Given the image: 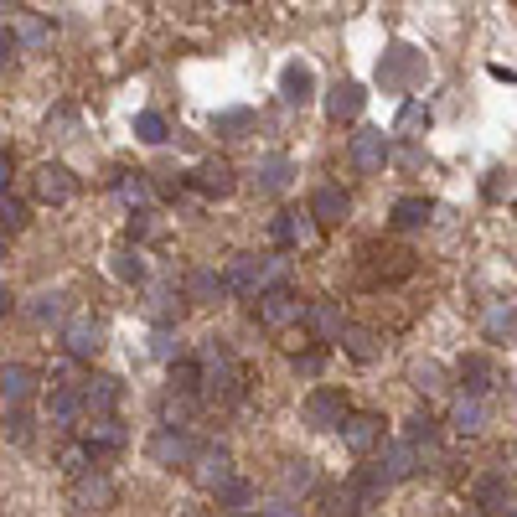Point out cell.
Segmentation results:
<instances>
[{"label": "cell", "instance_id": "bcb514c9", "mask_svg": "<svg viewBox=\"0 0 517 517\" xmlns=\"http://www.w3.org/2000/svg\"><path fill=\"white\" fill-rule=\"evenodd\" d=\"M435 435H440L435 414H424V409H419V414L409 419V440H414V445H435Z\"/></svg>", "mask_w": 517, "mask_h": 517}, {"label": "cell", "instance_id": "d4e9b609", "mask_svg": "<svg viewBox=\"0 0 517 517\" xmlns=\"http://www.w3.org/2000/svg\"><path fill=\"white\" fill-rule=\"evenodd\" d=\"M290 176H295V166H290L285 156H264V161L254 166V187H259V197H280V192L290 187Z\"/></svg>", "mask_w": 517, "mask_h": 517}, {"label": "cell", "instance_id": "4316f807", "mask_svg": "<svg viewBox=\"0 0 517 517\" xmlns=\"http://www.w3.org/2000/svg\"><path fill=\"white\" fill-rule=\"evenodd\" d=\"M259 254H238L233 264H228V275H223V285H228V295H254L259 290Z\"/></svg>", "mask_w": 517, "mask_h": 517}, {"label": "cell", "instance_id": "e575fe53", "mask_svg": "<svg viewBox=\"0 0 517 517\" xmlns=\"http://www.w3.org/2000/svg\"><path fill=\"white\" fill-rule=\"evenodd\" d=\"M171 388L181 393H202V357H171Z\"/></svg>", "mask_w": 517, "mask_h": 517}, {"label": "cell", "instance_id": "30bf717a", "mask_svg": "<svg viewBox=\"0 0 517 517\" xmlns=\"http://www.w3.org/2000/svg\"><path fill=\"white\" fill-rule=\"evenodd\" d=\"M300 414H306L311 430H337V424L347 419V393L342 388H316L306 404H300Z\"/></svg>", "mask_w": 517, "mask_h": 517}, {"label": "cell", "instance_id": "ab89813d", "mask_svg": "<svg viewBox=\"0 0 517 517\" xmlns=\"http://www.w3.org/2000/svg\"><path fill=\"white\" fill-rule=\"evenodd\" d=\"M171 135V125H166V114H156V109H145V114H135V140H145V145H161Z\"/></svg>", "mask_w": 517, "mask_h": 517}, {"label": "cell", "instance_id": "d590c367", "mask_svg": "<svg viewBox=\"0 0 517 517\" xmlns=\"http://www.w3.org/2000/svg\"><path fill=\"white\" fill-rule=\"evenodd\" d=\"M212 130H218L223 140H243L254 130V109H223V114H212Z\"/></svg>", "mask_w": 517, "mask_h": 517}, {"label": "cell", "instance_id": "816d5d0a", "mask_svg": "<svg viewBox=\"0 0 517 517\" xmlns=\"http://www.w3.org/2000/svg\"><path fill=\"white\" fill-rule=\"evenodd\" d=\"M16 52H21V37L11 32V26H0V68H11Z\"/></svg>", "mask_w": 517, "mask_h": 517}, {"label": "cell", "instance_id": "ac0fdd59", "mask_svg": "<svg viewBox=\"0 0 517 517\" xmlns=\"http://www.w3.org/2000/svg\"><path fill=\"white\" fill-rule=\"evenodd\" d=\"M187 187L197 197H228L233 192V166L228 161H202L192 176H187Z\"/></svg>", "mask_w": 517, "mask_h": 517}, {"label": "cell", "instance_id": "11a10c76", "mask_svg": "<svg viewBox=\"0 0 517 517\" xmlns=\"http://www.w3.org/2000/svg\"><path fill=\"white\" fill-rule=\"evenodd\" d=\"M150 228H156V223H150V218H145V212H135V218H130V238H145Z\"/></svg>", "mask_w": 517, "mask_h": 517}, {"label": "cell", "instance_id": "f5cc1de1", "mask_svg": "<svg viewBox=\"0 0 517 517\" xmlns=\"http://www.w3.org/2000/svg\"><path fill=\"white\" fill-rule=\"evenodd\" d=\"M414 383H419L424 393H435V388H440V368H435V362H430V368H419V373H414Z\"/></svg>", "mask_w": 517, "mask_h": 517}, {"label": "cell", "instance_id": "f35d334b", "mask_svg": "<svg viewBox=\"0 0 517 517\" xmlns=\"http://www.w3.org/2000/svg\"><path fill=\"white\" fill-rule=\"evenodd\" d=\"M114 192L125 197L130 207H145V202H150V181H145V171H119V181H114Z\"/></svg>", "mask_w": 517, "mask_h": 517}, {"label": "cell", "instance_id": "6da1fadb", "mask_svg": "<svg viewBox=\"0 0 517 517\" xmlns=\"http://www.w3.org/2000/svg\"><path fill=\"white\" fill-rule=\"evenodd\" d=\"M414 269H419V259H414V249H404V243L373 238V243H362V249H357V285H368V290L399 285V280L414 275Z\"/></svg>", "mask_w": 517, "mask_h": 517}, {"label": "cell", "instance_id": "ba28073f", "mask_svg": "<svg viewBox=\"0 0 517 517\" xmlns=\"http://www.w3.org/2000/svg\"><path fill=\"white\" fill-rule=\"evenodd\" d=\"M388 156H393V150H388V135H383V130H357L352 145H347V161H352L362 176H378V171L388 166Z\"/></svg>", "mask_w": 517, "mask_h": 517}, {"label": "cell", "instance_id": "f6af8a7d", "mask_svg": "<svg viewBox=\"0 0 517 517\" xmlns=\"http://www.w3.org/2000/svg\"><path fill=\"white\" fill-rule=\"evenodd\" d=\"M486 337H492V342H502V337H517V311H512V306H502V311H492V316H486Z\"/></svg>", "mask_w": 517, "mask_h": 517}, {"label": "cell", "instance_id": "7402d4cb", "mask_svg": "<svg viewBox=\"0 0 517 517\" xmlns=\"http://www.w3.org/2000/svg\"><path fill=\"white\" fill-rule=\"evenodd\" d=\"M347 212H352V202H347L342 187H316V192H311V218H316L321 228L347 223Z\"/></svg>", "mask_w": 517, "mask_h": 517}, {"label": "cell", "instance_id": "ffe728a7", "mask_svg": "<svg viewBox=\"0 0 517 517\" xmlns=\"http://www.w3.org/2000/svg\"><path fill=\"white\" fill-rule=\"evenodd\" d=\"M378 471L388 476V486H393V481H409V476L419 471V445H414V440H393V445H383Z\"/></svg>", "mask_w": 517, "mask_h": 517}, {"label": "cell", "instance_id": "9c48e42d", "mask_svg": "<svg viewBox=\"0 0 517 517\" xmlns=\"http://www.w3.org/2000/svg\"><path fill=\"white\" fill-rule=\"evenodd\" d=\"M47 419H52V424H63V430L83 424V383H73V378H52V393H47Z\"/></svg>", "mask_w": 517, "mask_h": 517}, {"label": "cell", "instance_id": "f546056e", "mask_svg": "<svg viewBox=\"0 0 517 517\" xmlns=\"http://www.w3.org/2000/svg\"><path fill=\"white\" fill-rule=\"evenodd\" d=\"M430 212H435L430 197H399V202H393V212H388V223L393 228H424V223H430Z\"/></svg>", "mask_w": 517, "mask_h": 517}, {"label": "cell", "instance_id": "4fadbf2b", "mask_svg": "<svg viewBox=\"0 0 517 517\" xmlns=\"http://www.w3.org/2000/svg\"><path fill=\"white\" fill-rule=\"evenodd\" d=\"M300 326L311 331V342H337L347 321L337 300H311V306H300Z\"/></svg>", "mask_w": 517, "mask_h": 517}, {"label": "cell", "instance_id": "603a6c76", "mask_svg": "<svg viewBox=\"0 0 517 517\" xmlns=\"http://www.w3.org/2000/svg\"><path fill=\"white\" fill-rule=\"evenodd\" d=\"M192 466H197V471H192V476H197V486H207V492H212V486H218L223 476H233V455H228L223 445H202Z\"/></svg>", "mask_w": 517, "mask_h": 517}, {"label": "cell", "instance_id": "f907efd6", "mask_svg": "<svg viewBox=\"0 0 517 517\" xmlns=\"http://www.w3.org/2000/svg\"><path fill=\"white\" fill-rule=\"evenodd\" d=\"M6 430H11V435L26 445V440H32V419H26L21 409H6Z\"/></svg>", "mask_w": 517, "mask_h": 517}, {"label": "cell", "instance_id": "b9f144b4", "mask_svg": "<svg viewBox=\"0 0 517 517\" xmlns=\"http://www.w3.org/2000/svg\"><path fill=\"white\" fill-rule=\"evenodd\" d=\"M192 409H197V404H192V393L171 388V393H166V404H161V419H166V424H187V419H192Z\"/></svg>", "mask_w": 517, "mask_h": 517}, {"label": "cell", "instance_id": "7a4b0ae2", "mask_svg": "<svg viewBox=\"0 0 517 517\" xmlns=\"http://www.w3.org/2000/svg\"><path fill=\"white\" fill-rule=\"evenodd\" d=\"M419 83H424V52L409 47V42L383 47V57H378V88L383 94H409Z\"/></svg>", "mask_w": 517, "mask_h": 517}, {"label": "cell", "instance_id": "2e32d148", "mask_svg": "<svg viewBox=\"0 0 517 517\" xmlns=\"http://www.w3.org/2000/svg\"><path fill=\"white\" fill-rule=\"evenodd\" d=\"M109 502H114V481L88 466V471L73 481V507H78V512H104Z\"/></svg>", "mask_w": 517, "mask_h": 517}, {"label": "cell", "instance_id": "52a82bcc", "mask_svg": "<svg viewBox=\"0 0 517 517\" xmlns=\"http://www.w3.org/2000/svg\"><path fill=\"white\" fill-rule=\"evenodd\" d=\"M73 192H78V181H73V171H68V166L42 161V166L32 171V197H37V202L63 207V202H73Z\"/></svg>", "mask_w": 517, "mask_h": 517}, {"label": "cell", "instance_id": "db71d44e", "mask_svg": "<svg viewBox=\"0 0 517 517\" xmlns=\"http://www.w3.org/2000/svg\"><path fill=\"white\" fill-rule=\"evenodd\" d=\"M21 42H32V47L47 42V26H42V21H26V26H21Z\"/></svg>", "mask_w": 517, "mask_h": 517}, {"label": "cell", "instance_id": "836d02e7", "mask_svg": "<svg viewBox=\"0 0 517 517\" xmlns=\"http://www.w3.org/2000/svg\"><path fill=\"white\" fill-rule=\"evenodd\" d=\"M26 316H32L37 326H63V321H68V295H57V290H52V295H37Z\"/></svg>", "mask_w": 517, "mask_h": 517}, {"label": "cell", "instance_id": "d6a6232c", "mask_svg": "<svg viewBox=\"0 0 517 517\" xmlns=\"http://www.w3.org/2000/svg\"><path fill=\"white\" fill-rule=\"evenodd\" d=\"M481 424H486V404H481V393H471V399H461V404L450 409V430H455V435H476Z\"/></svg>", "mask_w": 517, "mask_h": 517}, {"label": "cell", "instance_id": "681fc988", "mask_svg": "<svg viewBox=\"0 0 517 517\" xmlns=\"http://www.w3.org/2000/svg\"><path fill=\"white\" fill-rule=\"evenodd\" d=\"M88 466H94V450H88V445H68V450H63V471L83 476Z\"/></svg>", "mask_w": 517, "mask_h": 517}, {"label": "cell", "instance_id": "4dcf8cb0", "mask_svg": "<svg viewBox=\"0 0 517 517\" xmlns=\"http://www.w3.org/2000/svg\"><path fill=\"white\" fill-rule=\"evenodd\" d=\"M461 388H466V393H492V388H497V368H492V357H481V352H476V357H466V362H461Z\"/></svg>", "mask_w": 517, "mask_h": 517}, {"label": "cell", "instance_id": "7bdbcfd3", "mask_svg": "<svg viewBox=\"0 0 517 517\" xmlns=\"http://www.w3.org/2000/svg\"><path fill=\"white\" fill-rule=\"evenodd\" d=\"M114 275L130 280V285H140V280H145V259H140V249H119V254H114Z\"/></svg>", "mask_w": 517, "mask_h": 517}, {"label": "cell", "instance_id": "8d00e7d4", "mask_svg": "<svg viewBox=\"0 0 517 517\" xmlns=\"http://www.w3.org/2000/svg\"><path fill=\"white\" fill-rule=\"evenodd\" d=\"M21 228H26V202L0 187V238H16Z\"/></svg>", "mask_w": 517, "mask_h": 517}, {"label": "cell", "instance_id": "8992f818", "mask_svg": "<svg viewBox=\"0 0 517 517\" xmlns=\"http://www.w3.org/2000/svg\"><path fill=\"white\" fill-rule=\"evenodd\" d=\"M316 228H321V223L311 218V207H306V212H300V207H285L280 218L269 223V238H275L280 249H311V243H316Z\"/></svg>", "mask_w": 517, "mask_h": 517}, {"label": "cell", "instance_id": "c3c4849f", "mask_svg": "<svg viewBox=\"0 0 517 517\" xmlns=\"http://www.w3.org/2000/svg\"><path fill=\"white\" fill-rule=\"evenodd\" d=\"M321 368H326V352H321V347L295 352V373H300V378H321Z\"/></svg>", "mask_w": 517, "mask_h": 517}, {"label": "cell", "instance_id": "d6986e66", "mask_svg": "<svg viewBox=\"0 0 517 517\" xmlns=\"http://www.w3.org/2000/svg\"><path fill=\"white\" fill-rule=\"evenodd\" d=\"M280 99L285 104H311L316 99V68L311 63H285V73H280Z\"/></svg>", "mask_w": 517, "mask_h": 517}, {"label": "cell", "instance_id": "277c9868", "mask_svg": "<svg viewBox=\"0 0 517 517\" xmlns=\"http://www.w3.org/2000/svg\"><path fill=\"white\" fill-rule=\"evenodd\" d=\"M197 435L187 430V424H161L156 435H150V461L166 466V471H187L197 461Z\"/></svg>", "mask_w": 517, "mask_h": 517}, {"label": "cell", "instance_id": "74e56055", "mask_svg": "<svg viewBox=\"0 0 517 517\" xmlns=\"http://www.w3.org/2000/svg\"><path fill=\"white\" fill-rule=\"evenodd\" d=\"M424 130H430V109H424V104H404V109H399V119H393V135L419 140Z\"/></svg>", "mask_w": 517, "mask_h": 517}, {"label": "cell", "instance_id": "83f0119b", "mask_svg": "<svg viewBox=\"0 0 517 517\" xmlns=\"http://www.w3.org/2000/svg\"><path fill=\"white\" fill-rule=\"evenodd\" d=\"M181 295H187L192 306H212L218 295H228V285H223V275H212V269H192L187 285H181Z\"/></svg>", "mask_w": 517, "mask_h": 517}, {"label": "cell", "instance_id": "8fae6325", "mask_svg": "<svg viewBox=\"0 0 517 517\" xmlns=\"http://www.w3.org/2000/svg\"><path fill=\"white\" fill-rule=\"evenodd\" d=\"M99 347H104V326L94 316H68L63 321V352L68 357L88 362V357H99Z\"/></svg>", "mask_w": 517, "mask_h": 517}, {"label": "cell", "instance_id": "e0dca14e", "mask_svg": "<svg viewBox=\"0 0 517 517\" xmlns=\"http://www.w3.org/2000/svg\"><path fill=\"white\" fill-rule=\"evenodd\" d=\"M471 502H476L481 512H507V507H512V481H507L502 471L476 476V481H471Z\"/></svg>", "mask_w": 517, "mask_h": 517}, {"label": "cell", "instance_id": "7dc6e473", "mask_svg": "<svg viewBox=\"0 0 517 517\" xmlns=\"http://www.w3.org/2000/svg\"><path fill=\"white\" fill-rule=\"evenodd\" d=\"M285 275H290V259H280V254H275V259H264V264H259V290L285 285ZM259 290H254V295H259Z\"/></svg>", "mask_w": 517, "mask_h": 517}, {"label": "cell", "instance_id": "5b68a950", "mask_svg": "<svg viewBox=\"0 0 517 517\" xmlns=\"http://www.w3.org/2000/svg\"><path fill=\"white\" fill-rule=\"evenodd\" d=\"M37 383H42V373L32 368V362H6V368H0V404L26 409L37 399Z\"/></svg>", "mask_w": 517, "mask_h": 517}, {"label": "cell", "instance_id": "cb8c5ba5", "mask_svg": "<svg viewBox=\"0 0 517 517\" xmlns=\"http://www.w3.org/2000/svg\"><path fill=\"white\" fill-rule=\"evenodd\" d=\"M362 104H368V88H362V83H337V88L326 94V114L337 119V125L357 119V114H362Z\"/></svg>", "mask_w": 517, "mask_h": 517}, {"label": "cell", "instance_id": "1f68e13d", "mask_svg": "<svg viewBox=\"0 0 517 517\" xmlns=\"http://www.w3.org/2000/svg\"><path fill=\"white\" fill-rule=\"evenodd\" d=\"M212 497H218L223 512H243V507H254V486L243 476H223L218 486H212Z\"/></svg>", "mask_w": 517, "mask_h": 517}, {"label": "cell", "instance_id": "6f0895ef", "mask_svg": "<svg viewBox=\"0 0 517 517\" xmlns=\"http://www.w3.org/2000/svg\"><path fill=\"white\" fill-rule=\"evenodd\" d=\"M6 316H11V290L0 285V321H6Z\"/></svg>", "mask_w": 517, "mask_h": 517}, {"label": "cell", "instance_id": "9a60e30c", "mask_svg": "<svg viewBox=\"0 0 517 517\" xmlns=\"http://www.w3.org/2000/svg\"><path fill=\"white\" fill-rule=\"evenodd\" d=\"M337 430H342V445L357 450V455H368V450L383 445V419H378V414H352V409H347V419L337 424Z\"/></svg>", "mask_w": 517, "mask_h": 517}, {"label": "cell", "instance_id": "9f6ffc18", "mask_svg": "<svg viewBox=\"0 0 517 517\" xmlns=\"http://www.w3.org/2000/svg\"><path fill=\"white\" fill-rule=\"evenodd\" d=\"M6 181H11V156L0 150V187H6Z\"/></svg>", "mask_w": 517, "mask_h": 517}, {"label": "cell", "instance_id": "ee69618b", "mask_svg": "<svg viewBox=\"0 0 517 517\" xmlns=\"http://www.w3.org/2000/svg\"><path fill=\"white\" fill-rule=\"evenodd\" d=\"M150 357H161V362L181 357V337H176V326H156V337H150Z\"/></svg>", "mask_w": 517, "mask_h": 517}, {"label": "cell", "instance_id": "484cf974", "mask_svg": "<svg viewBox=\"0 0 517 517\" xmlns=\"http://www.w3.org/2000/svg\"><path fill=\"white\" fill-rule=\"evenodd\" d=\"M342 352L352 357V362H373V357H383V337L373 326H342Z\"/></svg>", "mask_w": 517, "mask_h": 517}, {"label": "cell", "instance_id": "680465c9", "mask_svg": "<svg viewBox=\"0 0 517 517\" xmlns=\"http://www.w3.org/2000/svg\"><path fill=\"white\" fill-rule=\"evenodd\" d=\"M238 6H243V0H238Z\"/></svg>", "mask_w": 517, "mask_h": 517}, {"label": "cell", "instance_id": "7c38bea8", "mask_svg": "<svg viewBox=\"0 0 517 517\" xmlns=\"http://www.w3.org/2000/svg\"><path fill=\"white\" fill-rule=\"evenodd\" d=\"M254 321H259V326H290V321H300V300H295L285 285H269V290H259V300H254Z\"/></svg>", "mask_w": 517, "mask_h": 517}, {"label": "cell", "instance_id": "5bb4252c", "mask_svg": "<svg viewBox=\"0 0 517 517\" xmlns=\"http://www.w3.org/2000/svg\"><path fill=\"white\" fill-rule=\"evenodd\" d=\"M83 445L94 450V461H99V455L125 450V424H119V414H94V419H83Z\"/></svg>", "mask_w": 517, "mask_h": 517}, {"label": "cell", "instance_id": "3957f363", "mask_svg": "<svg viewBox=\"0 0 517 517\" xmlns=\"http://www.w3.org/2000/svg\"><path fill=\"white\" fill-rule=\"evenodd\" d=\"M243 393H249V373H243L233 357L202 362V399H207L212 409H233V404H243Z\"/></svg>", "mask_w": 517, "mask_h": 517}, {"label": "cell", "instance_id": "60d3db41", "mask_svg": "<svg viewBox=\"0 0 517 517\" xmlns=\"http://www.w3.org/2000/svg\"><path fill=\"white\" fill-rule=\"evenodd\" d=\"M280 481H285V492H300V497H306L311 486H316V466H311V461H290Z\"/></svg>", "mask_w": 517, "mask_h": 517}, {"label": "cell", "instance_id": "f1b7e54d", "mask_svg": "<svg viewBox=\"0 0 517 517\" xmlns=\"http://www.w3.org/2000/svg\"><path fill=\"white\" fill-rule=\"evenodd\" d=\"M181 300H187L181 290H156V295L145 300V316L156 321V326H181V311H187Z\"/></svg>", "mask_w": 517, "mask_h": 517}, {"label": "cell", "instance_id": "44dd1931", "mask_svg": "<svg viewBox=\"0 0 517 517\" xmlns=\"http://www.w3.org/2000/svg\"><path fill=\"white\" fill-rule=\"evenodd\" d=\"M119 378H83V419L94 414H114L119 409Z\"/></svg>", "mask_w": 517, "mask_h": 517}]
</instances>
